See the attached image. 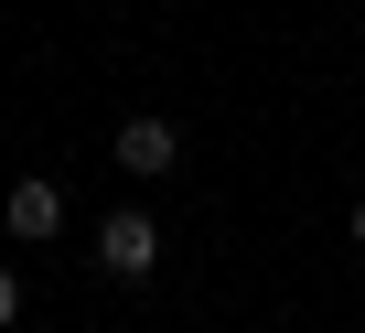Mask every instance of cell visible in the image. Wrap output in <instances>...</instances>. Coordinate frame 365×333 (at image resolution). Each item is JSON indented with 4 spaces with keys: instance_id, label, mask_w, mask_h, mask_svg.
<instances>
[{
    "instance_id": "2",
    "label": "cell",
    "mask_w": 365,
    "mask_h": 333,
    "mask_svg": "<svg viewBox=\"0 0 365 333\" xmlns=\"http://www.w3.org/2000/svg\"><path fill=\"white\" fill-rule=\"evenodd\" d=\"M0 226H11L22 247H43V237L65 226V183H54V173H22L11 194H0Z\"/></svg>"
},
{
    "instance_id": "1",
    "label": "cell",
    "mask_w": 365,
    "mask_h": 333,
    "mask_svg": "<svg viewBox=\"0 0 365 333\" xmlns=\"http://www.w3.org/2000/svg\"><path fill=\"white\" fill-rule=\"evenodd\" d=\"M97 269H108V280H150V269H161V226H150L140 205H118V215L97 226Z\"/></svg>"
},
{
    "instance_id": "5",
    "label": "cell",
    "mask_w": 365,
    "mask_h": 333,
    "mask_svg": "<svg viewBox=\"0 0 365 333\" xmlns=\"http://www.w3.org/2000/svg\"><path fill=\"white\" fill-rule=\"evenodd\" d=\"M354 247H365V194H354Z\"/></svg>"
},
{
    "instance_id": "4",
    "label": "cell",
    "mask_w": 365,
    "mask_h": 333,
    "mask_svg": "<svg viewBox=\"0 0 365 333\" xmlns=\"http://www.w3.org/2000/svg\"><path fill=\"white\" fill-rule=\"evenodd\" d=\"M11 322H22V280L0 269V333H11Z\"/></svg>"
},
{
    "instance_id": "3",
    "label": "cell",
    "mask_w": 365,
    "mask_h": 333,
    "mask_svg": "<svg viewBox=\"0 0 365 333\" xmlns=\"http://www.w3.org/2000/svg\"><path fill=\"white\" fill-rule=\"evenodd\" d=\"M172 161H182V129H172V118H129V129H118V173H140V183H161Z\"/></svg>"
}]
</instances>
